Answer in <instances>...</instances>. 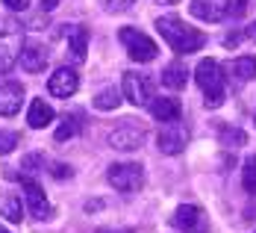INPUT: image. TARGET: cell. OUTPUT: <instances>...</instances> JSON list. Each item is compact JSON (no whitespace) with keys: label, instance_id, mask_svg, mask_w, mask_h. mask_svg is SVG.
<instances>
[{"label":"cell","instance_id":"3","mask_svg":"<svg viewBox=\"0 0 256 233\" xmlns=\"http://www.w3.org/2000/svg\"><path fill=\"white\" fill-rule=\"evenodd\" d=\"M194 80H198V86L204 92L209 109H218L224 104V92H227L224 89V68L215 59H200V65L194 68Z\"/></svg>","mask_w":256,"mask_h":233},{"label":"cell","instance_id":"30","mask_svg":"<svg viewBox=\"0 0 256 233\" xmlns=\"http://www.w3.org/2000/svg\"><path fill=\"white\" fill-rule=\"evenodd\" d=\"M98 233H130V230H118V227H103V230H98Z\"/></svg>","mask_w":256,"mask_h":233},{"label":"cell","instance_id":"33","mask_svg":"<svg viewBox=\"0 0 256 233\" xmlns=\"http://www.w3.org/2000/svg\"><path fill=\"white\" fill-rule=\"evenodd\" d=\"M0 233H9V230H3V227H0Z\"/></svg>","mask_w":256,"mask_h":233},{"label":"cell","instance_id":"20","mask_svg":"<svg viewBox=\"0 0 256 233\" xmlns=\"http://www.w3.org/2000/svg\"><path fill=\"white\" fill-rule=\"evenodd\" d=\"M94 106H98V109H115V106H121V89H115V86L100 89V92L94 95Z\"/></svg>","mask_w":256,"mask_h":233},{"label":"cell","instance_id":"16","mask_svg":"<svg viewBox=\"0 0 256 233\" xmlns=\"http://www.w3.org/2000/svg\"><path fill=\"white\" fill-rule=\"evenodd\" d=\"M227 71H230V77L236 83H250L256 77V56H238V59H232L230 65H227Z\"/></svg>","mask_w":256,"mask_h":233},{"label":"cell","instance_id":"24","mask_svg":"<svg viewBox=\"0 0 256 233\" xmlns=\"http://www.w3.org/2000/svg\"><path fill=\"white\" fill-rule=\"evenodd\" d=\"M221 139H224V145H244V133L232 127H221Z\"/></svg>","mask_w":256,"mask_h":233},{"label":"cell","instance_id":"9","mask_svg":"<svg viewBox=\"0 0 256 233\" xmlns=\"http://www.w3.org/2000/svg\"><path fill=\"white\" fill-rule=\"evenodd\" d=\"M174 227L180 233H209V215L194 204H180L174 209Z\"/></svg>","mask_w":256,"mask_h":233},{"label":"cell","instance_id":"18","mask_svg":"<svg viewBox=\"0 0 256 233\" xmlns=\"http://www.w3.org/2000/svg\"><path fill=\"white\" fill-rule=\"evenodd\" d=\"M86 48H88V30L86 27H74L68 33V53L74 62H82L86 59Z\"/></svg>","mask_w":256,"mask_h":233},{"label":"cell","instance_id":"26","mask_svg":"<svg viewBox=\"0 0 256 233\" xmlns=\"http://www.w3.org/2000/svg\"><path fill=\"white\" fill-rule=\"evenodd\" d=\"M100 3H103L106 12H124V9H130L136 0H100Z\"/></svg>","mask_w":256,"mask_h":233},{"label":"cell","instance_id":"22","mask_svg":"<svg viewBox=\"0 0 256 233\" xmlns=\"http://www.w3.org/2000/svg\"><path fill=\"white\" fill-rule=\"evenodd\" d=\"M0 212H3V218H6V221H12V224H18V221L24 218V207H21V201H18V195H9V198L3 201V207H0Z\"/></svg>","mask_w":256,"mask_h":233},{"label":"cell","instance_id":"17","mask_svg":"<svg viewBox=\"0 0 256 233\" xmlns=\"http://www.w3.org/2000/svg\"><path fill=\"white\" fill-rule=\"evenodd\" d=\"M150 112L156 121H174L180 118V101L177 98H150Z\"/></svg>","mask_w":256,"mask_h":233},{"label":"cell","instance_id":"11","mask_svg":"<svg viewBox=\"0 0 256 233\" xmlns=\"http://www.w3.org/2000/svg\"><path fill=\"white\" fill-rule=\"evenodd\" d=\"M21 186H24V201H26V212L32 215V218H38V221H44V218H50V201H48V195H44V189L38 186V183L32 180V177H21Z\"/></svg>","mask_w":256,"mask_h":233},{"label":"cell","instance_id":"14","mask_svg":"<svg viewBox=\"0 0 256 233\" xmlns=\"http://www.w3.org/2000/svg\"><path fill=\"white\" fill-rule=\"evenodd\" d=\"M18 59H21L24 71H30V74H38V71L48 68V51L42 45H24L21 53H18Z\"/></svg>","mask_w":256,"mask_h":233},{"label":"cell","instance_id":"8","mask_svg":"<svg viewBox=\"0 0 256 233\" xmlns=\"http://www.w3.org/2000/svg\"><path fill=\"white\" fill-rule=\"evenodd\" d=\"M121 92L132 106H144L150 104L154 98V83L148 74H138V71H127L124 74V83H121Z\"/></svg>","mask_w":256,"mask_h":233},{"label":"cell","instance_id":"15","mask_svg":"<svg viewBox=\"0 0 256 233\" xmlns=\"http://www.w3.org/2000/svg\"><path fill=\"white\" fill-rule=\"evenodd\" d=\"M53 118H56V112L50 109V104H44L42 98H36L32 104H30V112H26V124L32 130H42V127H48Z\"/></svg>","mask_w":256,"mask_h":233},{"label":"cell","instance_id":"5","mask_svg":"<svg viewBox=\"0 0 256 233\" xmlns=\"http://www.w3.org/2000/svg\"><path fill=\"white\" fill-rule=\"evenodd\" d=\"M118 39H121V45L127 48L130 59H136V62H154L156 53H159L154 39L144 36V33L136 30V27H121V30H118Z\"/></svg>","mask_w":256,"mask_h":233},{"label":"cell","instance_id":"7","mask_svg":"<svg viewBox=\"0 0 256 233\" xmlns=\"http://www.w3.org/2000/svg\"><path fill=\"white\" fill-rule=\"evenodd\" d=\"M109 183H112V189L127 192V195L138 192L144 186V168L136 162H115V165H109Z\"/></svg>","mask_w":256,"mask_h":233},{"label":"cell","instance_id":"23","mask_svg":"<svg viewBox=\"0 0 256 233\" xmlns=\"http://www.w3.org/2000/svg\"><path fill=\"white\" fill-rule=\"evenodd\" d=\"M242 186L248 195H256V156L244 159V168H242Z\"/></svg>","mask_w":256,"mask_h":233},{"label":"cell","instance_id":"25","mask_svg":"<svg viewBox=\"0 0 256 233\" xmlns=\"http://www.w3.org/2000/svg\"><path fill=\"white\" fill-rule=\"evenodd\" d=\"M15 145H18V136L9 133V130H0V154H9Z\"/></svg>","mask_w":256,"mask_h":233},{"label":"cell","instance_id":"13","mask_svg":"<svg viewBox=\"0 0 256 233\" xmlns=\"http://www.w3.org/2000/svg\"><path fill=\"white\" fill-rule=\"evenodd\" d=\"M21 104H24V86L21 83H3L0 86V115L3 118L18 115Z\"/></svg>","mask_w":256,"mask_h":233},{"label":"cell","instance_id":"12","mask_svg":"<svg viewBox=\"0 0 256 233\" xmlns=\"http://www.w3.org/2000/svg\"><path fill=\"white\" fill-rule=\"evenodd\" d=\"M77 89H80V74L74 68H59L48 80V92H50L53 98H71Z\"/></svg>","mask_w":256,"mask_h":233},{"label":"cell","instance_id":"31","mask_svg":"<svg viewBox=\"0 0 256 233\" xmlns=\"http://www.w3.org/2000/svg\"><path fill=\"white\" fill-rule=\"evenodd\" d=\"M42 6H44V9H48V12H50V9H56V0H44V3H42Z\"/></svg>","mask_w":256,"mask_h":233},{"label":"cell","instance_id":"28","mask_svg":"<svg viewBox=\"0 0 256 233\" xmlns=\"http://www.w3.org/2000/svg\"><path fill=\"white\" fill-rule=\"evenodd\" d=\"M50 171H53V177H68V174H71V168H68V165H62V162H59V165H53Z\"/></svg>","mask_w":256,"mask_h":233},{"label":"cell","instance_id":"6","mask_svg":"<svg viewBox=\"0 0 256 233\" xmlns=\"http://www.w3.org/2000/svg\"><path fill=\"white\" fill-rule=\"evenodd\" d=\"M188 139H192L188 124L180 121V118H174V121H162V130H159V136H156L162 154H182L186 145H188Z\"/></svg>","mask_w":256,"mask_h":233},{"label":"cell","instance_id":"27","mask_svg":"<svg viewBox=\"0 0 256 233\" xmlns=\"http://www.w3.org/2000/svg\"><path fill=\"white\" fill-rule=\"evenodd\" d=\"M3 3H6L12 12H24L26 6H30V0H3Z\"/></svg>","mask_w":256,"mask_h":233},{"label":"cell","instance_id":"1","mask_svg":"<svg viewBox=\"0 0 256 233\" xmlns=\"http://www.w3.org/2000/svg\"><path fill=\"white\" fill-rule=\"evenodd\" d=\"M156 30H159V36L168 42V48L177 53H194L200 51L206 45V36L200 30H194V27H188L186 21H180L174 15H165V18H156Z\"/></svg>","mask_w":256,"mask_h":233},{"label":"cell","instance_id":"4","mask_svg":"<svg viewBox=\"0 0 256 233\" xmlns=\"http://www.w3.org/2000/svg\"><path fill=\"white\" fill-rule=\"evenodd\" d=\"M24 48V30L18 21H0V74H6Z\"/></svg>","mask_w":256,"mask_h":233},{"label":"cell","instance_id":"2","mask_svg":"<svg viewBox=\"0 0 256 233\" xmlns=\"http://www.w3.org/2000/svg\"><path fill=\"white\" fill-rule=\"evenodd\" d=\"M188 6L194 18H200L206 24H221V21L242 18L248 9V0H192Z\"/></svg>","mask_w":256,"mask_h":233},{"label":"cell","instance_id":"29","mask_svg":"<svg viewBox=\"0 0 256 233\" xmlns=\"http://www.w3.org/2000/svg\"><path fill=\"white\" fill-rule=\"evenodd\" d=\"M248 39H254V42H256V21L248 27Z\"/></svg>","mask_w":256,"mask_h":233},{"label":"cell","instance_id":"19","mask_svg":"<svg viewBox=\"0 0 256 233\" xmlns=\"http://www.w3.org/2000/svg\"><path fill=\"white\" fill-rule=\"evenodd\" d=\"M186 83H188V68L182 62H171L162 71V86H168V89H182Z\"/></svg>","mask_w":256,"mask_h":233},{"label":"cell","instance_id":"21","mask_svg":"<svg viewBox=\"0 0 256 233\" xmlns=\"http://www.w3.org/2000/svg\"><path fill=\"white\" fill-rule=\"evenodd\" d=\"M80 127H82V124H80V115H74V112L65 115L62 124L56 127V142H68V139H74V136L80 133Z\"/></svg>","mask_w":256,"mask_h":233},{"label":"cell","instance_id":"32","mask_svg":"<svg viewBox=\"0 0 256 233\" xmlns=\"http://www.w3.org/2000/svg\"><path fill=\"white\" fill-rule=\"evenodd\" d=\"M159 3H177V0H159Z\"/></svg>","mask_w":256,"mask_h":233},{"label":"cell","instance_id":"10","mask_svg":"<svg viewBox=\"0 0 256 233\" xmlns=\"http://www.w3.org/2000/svg\"><path fill=\"white\" fill-rule=\"evenodd\" d=\"M109 145L115 151H136L144 145V127L136 124V118H127L121 127H115L109 133Z\"/></svg>","mask_w":256,"mask_h":233}]
</instances>
